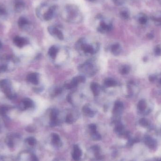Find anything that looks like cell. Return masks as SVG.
I'll use <instances>...</instances> for the list:
<instances>
[{
	"mask_svg": "<svg viewBox=\"0 0 161 161\" xmlns=\"http://www.w3.org/2000/svg\"><path fill=\"white\" fill-rule=\"evenodd\" d=\"M61 15L62 19L68 22L78 23L83 20L81 11L75 5H67L61 12Z\"/></svg>",
	"mask_w": 161,
	"mask_h": 161,
	"instance_id": "1",
	"label": "cell"
},
{
	"mask_svg": "<svg viewBox=\"0 0 161 161\" xmlns=\"http://www.w3.org/2000/svg\"><path fill=\"white\" fill-rule=\"evenodd\" d=\"M58 7L51 3H44L37 7L36 12L37 17L41 20L47 21L54 18L57 12Z\"/></svg>",
	"mask_w": 161,
	"mask_h": 161,
	"instance_id": "2",
	"label": "cell"
},
{
	"mask_svg": "<svg viewBox=\"0 0 161 161\" xmlns=\"http://www.w3.org/2000/svg\"><path fill=\"white\" fill-rule=\"evenodd\" d=\"M97 19L99 20V24L97 27V30L102 34L108 33L113 29L112 23L109 20L104 18L102 16H98Z\"/></svg>",
	"mask_w": 161,
	"mask_h": 161,
	"instance_id": "3",
	"label": "cell"
},
{
	"mask_svg": "<svg viewBox=\"0 0 161 161\" xmlns=\"http://www.w3.org/2000/svg\"><path fill=\"white\" fill-rule=\"evenodd\" d=\"M0 88L8 98L10 99L15 98L16 95L12 92L11 82L9 80L4 79L0 80Z\"/></svg>",
	"mask_w": 161,
	"mask_h": 161,
	"instance_id": "4",
	"label": "cell"
},
{
	"mask_svg": "<svg viewBox=\"0 0 161 161\" xmlns=\"http://www.w3.org/2000/svg\"><path fill=\"white\" fill-rule=\"evenodd\" d=\"M48 31L49 33L53 36L56 37L58 39L62 40L64 39V35L57 27L55 26H50L48 27Z\"/></svg>",
	"mask_w": 161,
	"mask_h": 161,
	"instance_id": "5",
	"label": "cell"
},
{
	"mask_svg": "<svg viewBox=\"0 0 161 161\" xmlns=\"http://www.w3.org/2000/svg\"><path fill=\"white\" fill-rule=\"evenodd\" d=\"M146 145L151 150H155L158 147V142L155 139L149 136H146L144 140Z\"/></svg>",
	"mask_w": 161,
	"mask_h": 161,
	"instance_id": "6",
	"label": "cell"
},
{
	"mask_svg": "<svg viewBox=\"0 0 161 161\" xmlns=\"http://www.w3.org/2000/svg\"><path fill=\"white\" fill-rule=\"evenodd\" d=\"M85 81V78L83 76H77L72 79L70 83L66 84L65 87L68 89H72L76 87L80 82H84Z\"/></svg>",
	"mask_w": 161,
	"mask_h": 161,
	"instance_id": "7",
	"label": "cell"
},
{
	"mask_svg": "<svg viewBox=\"0 0 161 161\" xmlns=\"http://www.w3.org/2000/svg\"><path fill=\"white\" fill-rule=\"evenodd\" d=\"M13 4L14 10L17 13L23 11L25 8V3L23 0H14Z\"/></svg>",
	"mask_w": 161,
	"mask_h": 161,
	"instance_id": "8",
	"label": "cell"
},
{
	"mask_svg": "<svg viewBox=\"0 0 161 161\" xmlns=\"http://www.w3.org/2000/svg\"><path fill=\"white\" fill-rule=\"evenodd\" d=\"M79 42L80 48L84 51V53L90 54L94 53L95 50L92 46L84 43V40L83 39H80Z\"/></svg>",
	"mask_w": 161,
	"mask_h": 161,
	"instance_id": "9",
	"label": "cell"
},
{
	"mask_svg": "<svg viewBox=\"0 0 161 161\" xmlns=\"http://www.w3.org/2000/svg\"><path fill=\"white\" fill-rule=\"evenodd\" d=\"M58 111L57 110L54 109L51 112V114H50V119H51L50 125L51 126H55L58 125Z\"/></svg>",
	"mask_w": 161,
	"mask_h": 161,
	"instance_id": "10",
	"label": "cell"
},
{
	"mask_svg": "<svg viewBox=\"0 0 161 161\" xmlns=\"http://www.w3.org/2000/svg\"><path fill=\"white\" fill-rule=\"evenodd\" d=\"M13 42L16 46L19 47V48H21L25 46V44H27L28 42H27V40L25 38L17 36L14 37V39H13Z\"/></svg>",
	"mask_w": 161,
	"mask_h": 161,
	"instance_id": "11",
	"label": "cell"
},
{
	"mask_svg": "<svg viewBox=\"0 0 161 161\" xmlns=\"http://www.w3.org/2000/svg\"><path fill=\"white\" fill-rule=\"evenodd\" d=\"M33 106V102L31 99L28 98H25L22 100L20 104L21 109L24 110Z\"/></svg>",
	"mask_w": 161,
	"mask_h": 161,
	"instance_id": "12",
	"label": "cell"
},
{
	"mask_svg": "<svg viewBox=\"0 0 161 161\" xmlns=\"http://www.w3.org/2000/svg\"><path fill=\"white\" fill-rule=\"evenodd\" d=\"M18 25L19 27L22 29L25 28L26 27L30 25V22L26 18L24 17H21L18 20Z\"/></svg>",
	"mask_w": 161,
	"mask_h": 161,
	"instance_id": "13",
	"label": "cell"
},
{
	"mask_svg": "<svg viewBox=\"0 0 161 161\" xmlns=\"http://www.w3.org/2000/svg\"><path fill=\"white\" fill-rule=\"evenodd\" d=\"M27 80L33 84L36 85L39 82L38 75L36 73H31L27 76Z\"/></svg>",
	"mask_w": 161,
	"mask_h": 161,
	"instance_id": "14",
	"label": "cell"
},
{
	"mask_svg": "<svg viewBox=\"0 0 161 161\" xmlns=\"http://www.w3.org/2000/svg\"><path fill=\"white\" fill-rule=\"evenodd\" d=\"M124 106L123 104L120 101H117L115 102L114 108L113 112L114 114H118L122 111Z\"/></svg>",
	"mask_w": 161,
	"mask_h": 161,
	"instance_id": "15",
	"label": "cell"
},
{
	"mask_svg": "<svg viewBox=\"0 0 161 161\" xmlns=\"http://www.w3.org/2000/svg\"><path fill=\"white\" fill-rule=\"evenodd\" d=\"M52 142L54 145L57 146H61V142H60V137L56 133H53L52 134Z\"/></svg>",
	"mask_w": 161,
	"mask_h": 161,
	"instance_id": "16",
	"label": "cell"
},
{
	"mask_svg": "<svg viewBox=\"0 0 161 161\" xmlns=\"http://www.w3.org/2000/svg\"><path fill=\"white\" fill-rule=\"evenodd\" d=\"M99 85L96 82H92L91 85V89L94 96L98 95L99 93Z\"/></svg>",
	"mask_w": 161,
	"mask_h": 161,
	"instance_id": "17",
	"label": "cell"
},
{
	"mask_svg": "<svg viewBox=\"0 0 161 161\" xmlns=\"http://www.w3.org/2000/svg\"><path fill=\"white\" fill-rule=\"evenodd\" d=\"M82 111L85 115H87L88 117H92L94 115V113L92 111L88 106H84Z\"/></svg>",
	"mask_w": 161,
	"mask_h": 161,
	"instance_id": "18",
	"label": "cell"
},
{
	"mask_svg": "<svg viewBox=\"0 0 161 161\" xmlns=\"http://www.w3.org/2000/svg\"><path fill=\"white\" fill-rule=\"evenodd\" d=\"M49 55L52 58H55L56 57L57 54L58 53V49L55 46H52L50 48L49 50Z\"/></svg>",
	"mask_w": 161,
	"mask_h": 161,
	"instance_id": "19",
	"label": "cell"
},
{
	"mask_svg": "<svg viewBox=\"0 0 161 161\" xmlns=\"http://www.w3.org/2000/svg\"><path fill=\"white\" fill-rule=\"evenodd\" d=\"M105 84L108 87H113L117 85V82L112 78H107L105 80Z\"/></svg>",
	"mask_w": 161,
	"mask_h": 161,
	"instance_id": "20",
	"label": "cell"
},
{
	"mask_svg": "<svg viewBox=\"0 0 161 161\" xmlns=\"http://www.w3.org/2000/svg\"><path fill=\"white\" fill-rule=\"evenodd\" d=\"M112 52L114 54H118L120 52V46L119 44H114L111 47Z\"/></svg>",
	"mask_w": 161,
	"mask_h": 161,
	"instance_id": "21",
	"label": "cell"
},
{
	"mask_svg": "<svg viewBox=\"0 0 161 161\" xmlns=\"http://www.w3.org/2000/svg\"><path fill=\"white\" fill-rule=\"evenodd\" d=\"M124 126L121 124H118L114 128V131L119 134H123L124 133Z\"/></svg>",
	"mask_w": 161,
	"mask_h": 161,
	"instance_id": "22",
	"label": "cell"
},
{
	"mask_svg": "<svg viewBox=\"0 0 161 161\" xmlns=\"http://www.w3.org/2000/svg\"><path fill=\"white\" fill-rule=\"evenodd\" d=\"M7 15V11L5 7L3 4H0V18L5 17Z\"/></svg>",
	"mask_w": 161,
	"mask_h": 161,
	"instance_id": "23",
	"label": "cell"
},
{
	"mask_svg": "<svg viewBox=\"0 0 161 161\" xmlns=\"http://www.w3.org/2000/svg\"><path fill=\"white\" fill-rule=\"evenodd\" d=\"M75 155L78 156V157H81L82 156V151L79 148V147L77 145L74 146V152Z\"/></svg>",
	"mask_w": 161,
	"mask_h": 161,
	"instance_id": "24",
	"label": "cell"
},
{
	"mask_svg": "<svg viewBox=\"0 0 161 161\" xmlns=\"http://www.w3.org/2000/svg\"><path fill=\"white\" fill-rule=\"evenodd\" d=\"M92 137L94 141H99L101 139V136L97 131L92 132Z\"/></svg>",
	"mask_w": 161,
	"mask_h": 161,
	"instance_id": "25",
	"label": "cell"
},
{
	"mask_svg": "<svg viewBox=\"0 0 161 161\" xmlns=\"http://www.w3.org/2000/svg\"><path fill=\"white\" fill-rule=\"evenodd\" d=\"M26 141L30 146H34L36 143V141L34 137H29L26 139Z\"/></svg>",
	"mask_w": 161,
	"mask_h": 161,
	"instance_id": "26",
	"label": "cell"
},
{
	"mask_svg": "<svg viewBox=\"0 0 161 161\" xmlns=\"http://www.w3.org/2000/svg\"><path fill=\"white\" fill-rule=\"evenodd\" d=\"M8 110V108L5 106H2L0 107V115L3 116H5Z\"/></svg>",
	"mask_w": 161,
	"mask_h": 161,
	"instance_id": "27",
	"label": "cell"
},
{
	"mask_svg": "<svg viewBox=\"0 0 161 161\" xmlns=\"http://www.w3.org/2000/svg\"><path fill=\"white\" fill-rule=\"evenodd\" d=\"M6 142L7 145L10 147L12 148L14 146V143H13V140L11 137H8L6 140Z\"/></svg>",
	"mask_w": 161,
	"mask_h": 161,
	"instance_id": "28",
	"label": "cell"
},
{
	"mask_svg": "<svg viewBox=\"0 0 161 161\" xmlns=\"http://www.w3.org/2000/svg\"><path fill=\"white\" fill-rule=\"evenodd\" d=\"M146 102L144 100H141L139 103L138 105V108L140 110H144L146 108Z\"/></svg>",
	"mask_w": 161,
	"mask_h": 161,
	"instance_id": "29",
	"label": "cell"
},
{
	"mask_svg": "<svg viewBox=\"0 0 161 161\" xmlns=\"http://www.w3.org/2000/svg\"><path fill=\"white\" fill-rule=\"evenodd\" d=\"M74 119L72 115L71 114H69L67 115L66 118V122L67 124H71L73 123Z\"/></svg>",
	"mask_w": 161,
	"mask_h": 161,
	"instance_id": "30",
	"label": "cell"
},
{
	"mask_svg": "<svg viewBox=\"0 0 161 161\" xmlns=\"http://www.w3.org/2000/svg\"><path fill=\"white\" fill-rule=\"evenodd\" d=\"M130 68L127 66H125L121 69V73L122 74H126L129 72Z\"/></svg>",
	"mask_w": 161,
	"mask_h": 161,
	"instance_id": "31",
	"label": "cell"
},
{
	"mask_svg": "<svg viewBox=\"0 0 161 161\" xmlns=\"http://www.w3.org/2000/svg\"><path fill=\"white\" fill-rule=\"evenodd\" d=\"M7 69L6 65L4 64H0V73L4 72Z\"/></svg>",
	"mask_w": 161,
	"mask_h": 161,
	"instance_id": "32",
	"label": "cell"
},
{
	"mask_svg": "<svg viewBox=\"0 0 161 161\" xmlns=\"http://www.w3.org/2000/svg\"><path fill=\"white\" fill-rule=\"evenodd\" d=\"M89 127L92 132L97 131V126L94 124H91V125H89Z\"/></svg>",
	"mask_w": 161,
	"mask_h": 161,
	"instance_id": "33",
	"label": "cell"
},
{
	"mask_svg": "<svg viewBox=\"0 0 161 161\" xmlns=\"http://www.w3.org/2000/svg\"><path fill=\"white\" fill-rule=\"evenodd\" d=\"M72 158L75 161H80V157H78L77 155L73 153Z\"/></svg>",
	"mask_w": 161,
	"mask_h": 161,
	"instance_id": "34",
	"label": "cell"
},
{
	"mask_svg": "<svg viewBox=\"0 0 161 161\" xmlns=\"http://www.w3.org/2000/svg\"><path fill=\"white\" fill-rule=\"evenodd\" d=\"M140 123L143 126H146L148 125V123H147V121L146 120H144V119H142L140 121Z\"/></svg>",
	"mask_w": 161,
	"mask_h": 161,
	"instance_id": "35",
	"label": "cell"
},
{
	"mask_svg": "<svg viewBox=\"0 0 161 161\" xmlns=\"http://www.w3.org/2000/svg\"><path fill=\"white\" fill-rule=\"evenodd\" d=\"M31 161H39V160L36 155H32L31 157Z\"/></svg>",
	"mask_w": 161,
	"mask_h": 161,
	"instance_id": "36",
	"label": "cell"
},
{
	"mask_svg": "<svg viewBox=\"0 0 161 161\" xmlns=\"http://www.w3.org/2000/svg\"><path fill=\"white\" fill-rule=\"evenodd\" d=\"M26 130H27V131H28V132H33V131L35 130H34V129L33 128V127H28L26 128Z\"/></svg>",
	"mask_w": 161,
	"mask_h": 161,
	"instance_id": "37",
	"label": "cell"
},
{
	"mask_svg": "<svg viewBox=\"0 0 161 161\" xmlns=\"http://www.w3.org/2000/svg\"><path fill=\"white\" fill-rule=\"evenodd\" d=\"M68 101H69V102H70V103H72L71 97L69 96H68Z\"/></svg>",
	"mask_w": 161,
	"mask_h": 161,
	"instance_id": "38",
	"label": "cell"
},
{
	"mask_svg": "<svg viewBox=\"0 0 161 161\" xmlns=\"http://www.w3.org/2000/svg\"><path fill=\"white\" fill-rule=\"evenodd\" d=\"M148 161H161L160 159H153L150 160Z\"/></svg>",
	"mask_w": 161,
	"mask_h": 161,
	"instance_id": "39",
	"label": "cell"
},
{
	"mask_svg": "<svg viewBox=\"0 0 161 161\" xmlns=\"http://www.w3.org/2000/svg\"><path fill=\"white\" fill-rule=\"evenodd\" d=\"M87 1H88L89 2H95V1H96V0H87Z\"/></svg>",
	"mask_w": 161,
	"mask_h": 161,
	"instance_id": "40",
	"label": "cell"
},
{
	"mask_svg": "<svg viewBox=\"0 0 161 161\" xmlns=\"http://www.w3.org/2000/svg\"><path fill=\"white\" fill-rule=\"evenodd\" d=\"M2 42H1V41H0V48H1V47H2Z\"/></svg>",
	"mask_w": 161,
	"mask_h": 161,
	"instance_id": "41",
	"label": "cell"
},
{
	"mask_svg": "<svg viewBox=\"0 0 161 161\" xmlns=\"http://www.w3.org/2000/svg\"><path fill=\"white\" fill-rule=\"evenodd\" d=\"M53 161H57L56 159H55Z\"/></svg>",
	"mask_w": 161,
	"mask_h": 161,
	"instance_id": "42",
	"label": "cell"
},
{
	"mask_svg": "<svg viewBox=\"0 0 161 161\" xmlns=\"http://www.w3.org/2000/svg\"><path fill=\"white\" fill-rule=\"evenodd\" d=\"M160 82H161V80H160Z\"/></svg>",
	"mask_w": 161,
	"mask_h": 161,
	"instance_id": "43",
	"label": "cell"
}]
</instances>
